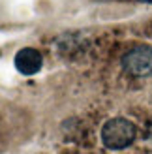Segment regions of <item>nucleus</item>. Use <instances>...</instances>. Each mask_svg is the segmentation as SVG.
Wrapping results in <instances>:
<instances>
[{
    "label": "nucleus",
    "mask_w": 152,
    "mask_h": 154,
    "mask_svg": "<svg viewBox=\"0 0 152 154\" xmlns=\"http://www.w3.org/2000/svg\"><path fill=\"white\" fill-rule=\"evenodd\" d=\"M135 134L137 130L128 119H109L102 128V141L111 150H122L133 143Z\"/></svg>",
    "instance_id": "f257e3e1"
},
{
    "label": "nucleus",
    "mask_w": 152,
    "mask_h": 154,
    "mask_svg": "<svg viewBox=\"0 0 152 154\" xmlns=\"http://www.w3.org/2000/svg\"><path fill=\"white\" fill-rule=\"evenodd\" d=\"M122 68L133 77L152 75V47L150 45H135L122 57Z\"/></svg>",
    "instance_id": "f03ea898"
},
{
    "label": "nucleus",
    "mask_w": 152,
    "mask_h": 154,
    "mask_svg": "<svg viewBox=\"0 0 152 154\" xmlns=\"http://www.w3.org/2000/svg\"><path fill=\"white\" fill-rule=\"evenodd\" d=\"M15 68L17 72L23 75H34L41 70V64H43V58H41V53L38 49L32 47H25L21 49L17 55H15Z\"/></svg>",
    "instance_id": "7ed1b4c3"
},
{
    "label": "nucleus",
    "mask_w": 152,
    "mask_h": 154,
    "mask_svg": "<svg viewBox=\"0 0 152 154\" xmlns=\"http://www.w3.org/2000/svg\"><path fill=\"white\" fill-rule=\"evenodd\" d=\"M141 2H148V4H152V0H141Z\"/></svg>",
    "instance_id": "20e7f679"
}]
</instances>
